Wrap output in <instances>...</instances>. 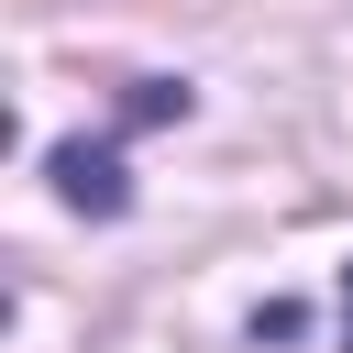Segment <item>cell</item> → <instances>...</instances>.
Wrapping results in <instances>:
<instances>
[{"mask_svg":"<svg viewBox=\"0 0 353 353\" xmlns=\"http://www.w3.org/2000/svg\"><path fill=\"white\" fill-rule=\"evenodd\" d=\"M254 342H298V298H265L254 309Z\"/></svg>","mask_w":353,"mask_h":353,"instance_id":"2","label":"cell"},{"mask_svg":"<svg viewBox=\"0 0 353 353\" xmlns=\"http://www.w3.org/2000/svg\"><path fill=\"white\" fill-rule=\"evenodd\" d=\"M44 176H55V199H66V210H88V221H110V210L132 199V176H121V154H110V143H55V154H44Z\"/></svg>","mask_w":353,"mask_h":353,"instance_id":"1","label":"cell"},{"mask_svg":"<svg viewBox=\"0 0 353 353\" xmlns=\"http://www.w3.org/2000/svg\"><path fill=\"white\" fill-rule=\"evenodd\" d=\"M342 331H353V265H342Z\"/></svg>","mask_w":353,"mask_h":353,"instance_id":"3","label":"cell"}]
</instances>
